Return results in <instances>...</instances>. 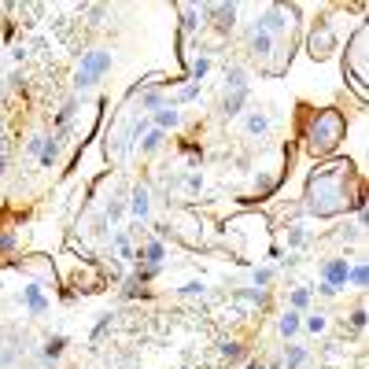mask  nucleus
I'll return each instance as SVG.
<instances>
[{
	"label": "nucleus",
	"instance_id": "obj_1",
	"mask_svg": "<svg viewBox=\"0 0 369 369\" xmlns=\"http://www.w3.org/2000/svg\"><path fill=\"white\" fill-rule=\"evenodd\" d=\"M351 163L347 159H336V163H321L314 166V174L307 178V196H303V207L318 218H328V215H340L347 210L351 200H347V184H351Z\"/></svg>",
	"mask_w": 369,
	"mask_h": 369
},
{
	"label": "nucleus",
	"instance_id": "obj_2",
	"mask_svg": "<svg viewBox=\"0 0 369 369\" xmlns=\"http://www.w3.org/2000/svg\"><path fill=\"white\" fill-rule=\"evenodd\" d=\"M344 129L347 126H344V115L340 111H318L310 122V133H307V148L314 155H328L340 140H344Z\"/></svg>",
	"mask_w": 369,
	"mask_h": 369
},
{
	"label": "nucleus",
	"instance_id": "obj_3",
	"mask_svg": "<svg viewBox=\"0 0 369 369\" xmlns=\"http://www.w3.org/2000/svg\"><path fill=\"white\" fill-rule=\"evenodd\" d=\"M111 48H92L82 56V63H78V71H74V92H89V89H96L103 82V74L111 71Z\"/></svg>",
	"mask_w": 369,
	"mask_h": 369
},
{
	"label": "nucleus",
	"instance_id": "obj_4",
	"mask_svg": "<svg viewBox=\"0 0 369 369\" xmlns=\"http://www.w3.org/2000/svg\"><path fill=\"white\" fill-rule=\"evenodd\" d=\"M366 45H369V30L359 26V34L351 37V52L344 59V74L351 78V85L359 89V96L366 100Z\"/></svg>",
	"mask_w": 369,
	"mask_h": 369
},
{
	"label": "nucleus",
	"instance_id": "obj_5",
	"mask_svg": "<svg viewBox=\"0 0 369 369\" xmlns=\"http://www.w3.org/2000/svg\"><path fill=\"white\" fill-rule=\"evenodd\" d=\"M307 48H310V56L314 59H328L336 52V30H333V22L328 19H318L310 26V37H307Z\"/></svg>",
	"mask_w": 369,
	"mask_h": 369
},
{
	"label": "nucleus",
	"instance_id": "obj_6",
	"mask_svg": "<svg viewBox=\"0 0 369 369\" xmlns=\"http://www.w3.org/2000/svg\"><path fill=\"white\" fill-rule=\"evenodd\" d=\"M347 273H351V259L347 255H328L321 262V284H328L333 292L347 288Z\"/></svg>",
	"mask_w": 369,
	"mask_h": 369
},
{
	"label": "nucleus",
	"instance_id": "obj_7",
	"mask_svg": "<svg viewBox=\"0 0 369 369\" xmlns=\"http://www.w3.org/2000/svg\"><path fill=\"white\" fill-rule=\"evenodd\" d=\"M270 129H273V115H270L266 108H247V111H244V133H247V137L266 140Z\"/></svg>",
	"mask_w": 369,
	"mask_h": 369
},
{
	"label": "nucleus",
	"instance_id": "obj_8",
	"mask_svg": "<svg viewBox=\"0 0 369 369\" xmlns=\"http://www.w3.org/2000/svg\"><path fill=\"white\" fill-rule=\"evenodd\" d=\"M126 210L137 218V226H140V222H148V218H152V189H148V184H133V189H129Z\"/></svg>",
	"mask_w": 369,
	"mask_h": 369
},
{
	"label": "nucleus",
	"instance_id": "obj_9",
	"mask_svg": "<svg viewBox=\"0 0 369 369\" xmlns=\"http://www.w3.org/2000/svg\"><path fill=\"white\" fill-rule=\"evenodd\" d=\"M22 307H26V314L30 318H41V314H48V296H45V288L37 284V281H30L22 288Z\"/></svg>",
	"mask_w": 369,
	"mask_h": 369
},
{
	"label": "nucleus",
	"instance_id": "obj_10",
	"mask_svg": "<svg viewBox=\"0 0 369 369\" xmlns=\"http://www.w3.org/2000/svg\"><path fill=\"white\" fill-rule=\"evenodd\" d=\"M163 262H166V244H163V236H152L137 252V266H159L163 270Z\"/></svg>",
	"mask_w": 369,
	"mask_h": 369
},
{
	"label": "nucleus",
	"instance_id": "obj_11",
	"mask_svg": "<svg viewBox=\"0 0 369 369\" xmlns=\"http://www.w3.org/2000/svg\"><path fill=\"white\" fill-rule=\"evenodd\" d=\"M152 118V126L155 129H163V133H170V129H181V122H184V111L181 108H174V103H166V108H159L155 115H148Z\"/></svg>",
	"mask_w": 369,
	"mask_h": 369
},
{
	"label": "nucleus",
	"instance_id": "obj_12",
	"mask_svg": "<svg viewBox=\"0 0 369 369\" xmlns=\"http://www.w3.org/2000/svg\"><path fill=\"white\" fill-rule=\"evenodd\" d=\"M252 100V89H236V92H226V96H222V103H218V115L222 118H236L244 111V103Z\"/></svg>",
	"mask_w": 369,
	"mask_h": 369
},
{
	"label": "nucleus",
	"instance_id": "obj_13",
	"mask_svg": "<svg viewBox=\"0 0 369 369\" xmlns=\"http://www.w3.org/2000/svg\"><path fill=\"white\" fill-rule=\"evenodd\" d=\"M303 333V314L299 310H284L281 318H277V336L281 340H292Z\"/></svg>",
	"mask_w": 369,
	"mask_h": 369
},
{
	"label": "nucleus",
	"instance_id": "obj_14",
	"mask_svg": "<svg viewBox=\"0 0 369 369\" xmlns=\"http://www.w3.org/2000/svg\"><path fill=\"white\" fill-rule=\"evenodd\" d=\"M310 362V351L303 347V344H288L284 347V359H281V369H303Z\"/></svg>",
	"mask_w": 369,
	"mask_h": 369
},
{
	"label": "nucleus",
	"instance_id": "obj_15",
	"mask_svg": "<svg viewBox=\"0 0 369 369\" xmlns=\"http://www.w3.org/2000/svg\"><path fill=\"white\" fill-rule=\"evenodd\" d=\"M163 144H166V133H163V129H155V126H152L148 133H144V137L137 140V152H140V155H155V152L163 148Z\"/></svg>",
	"mask_w": 369,
	"mask_h": 369
},
{
	"label": "nucleus",
	"instance_id": "obj_16",
	"mask_svg": "<svg viewBox=\"0 0 369 369\" xmlns=\"http://www.w3.org/2000/svg\"><path fill=\"white\" fill-rule=\"evenodd\" d=\"M63 347H67V336H48L45 347H41V366H56L59 354H63Z\"/></svg>",
	"mask_w": 369,
	"mask_h": 369
},
{
	"label": "nucleus",
	"instance_id": "obj_17",
	"mask_svg": "<svg viewBox=\"0 0 369 369\" xmlns=\"http://www.w3.org/2000/svg\"><path fill=\"white\" fill-rule=\"evenodd\" d=\"M207 74H210V56H207V52H200V56H189V82L200 85Z\"/></svg>",
	"mask_w": 369,
	"mask_h": 369
},
{
	"label": "nucleus",
	"instance_id": "obj_18",
	"mask_svg": "<svg viewBox=\"0 0 369 369\" xmlns=\"http://www.w3.org/2000/svg\"><path fill=\"white\" fill-rule=\"evenodd\" d=\"M59 140H63V133L45 137V148H41V155H37V163H41L45 170H48V166H56V159H59Z\"/></svg>",
	"mask_w": 369,
	"mask_h": 369
},
{
	"label": "nucleus",
	"instance_id": "obj_19",
	"mask_svg": "<svg viewBox=\"0 0 369 369\" xmlns=\"http://www.w3.org/2000/svg\"><path fill=\"white\" fill-rule=\"evenodd\" d=\"M303 328H307L310 336H325V333H328V314H321V310L303 314Z\"/></svg>",
	"mask_w": 369,
	"mask_h": 369
},
{
	"label": "nucleus",
	"instance_id": "obj_20",
	"mask_svg": "<svg viewBox=\"0 0 369 369\" xmlns=\"http://www.w3.org/2000/svg\"><path fill=\"white\" fill-rule=\"evenodd\" d=\"M310 299H314V292H310V284H299V288H292V296H288V310H307L310 307Z\"/></svg>",
	"mask_w": 369,
	"mask_h": 369
},
{
	"label": "nucleus",
	"instance_id": "obj_21",
	"mask_svg": "<svg viewBox=\"0 0 369 369\" xmlns=\"http://www.w3.org/2000/svg\"><path fill=\"white\" fill-rule=\"evenodd\" d=\"M347 284H351V288H359V292H366V284H369V266H366V262H351Z\"/></svg>",
	"mask_w": 369,
	"mask_h": 369
},
{
	"label": "nucleus",
	"instance_id": "obj_22",
	"mask_svg": "<svg viewBox=\"0 0 369 369\" xmlns=\"http://www.w3.org/2000/svg\"><path fill=\"white\" fill-rule=\"evenodd\" d=\"M236 89H247V71L244 67H226V92H236Z\"/></svg>",
	"mask_w": 369,
	"mask_h": 369
},
{
	"label": "nucleus",
	"instance_id": "obj_23",
	"mask_svg": "<svg viewBox=\"0 0 369 369\" xmlns=\"http://www.w3.org/2000/svg\"><path fill=\"white\" fill-rule=\"evenodd\" d=\"M196 96H200V85L196 82H189V85H181L174 96H170V103H174V108H181V103H192Z\"/></svg>",
	"mask_w": 369,
	"mask_h": 369
},
{
	"label": "nucleus",
	"instance_id": "obj_24",
	"mask_svg": "<svg viewBox=\"0 0 369 369\" xmlns=\"http://www.w3.org/2000/svg\"><path fill=\"white\" fill-rule=\"evenodd\" d=\"M218 354H222L226 362H244V347L233 344V340H222V344H218Z\"/></svg>",
	"mask_w": 369,
	"mask_h": 369
},
{
	"label": "nucleus",
	"instance_id": "obj_25",
	"mask_svg": "<svg viewBox=\"0 0 369 369\" xmlns=\"http://www.w3.org/2000/svg\"><path fill=\"white\" fill-rule=\"evenodd\" d=\"M178 296H184V299H203L207 296V281H184L178 288Z\"/></svg>",
	"mask_w": 369,
	"mask_h": 369
},
{
	"label": "nucleus",
	"instance_id": "obj_26",
	"mask_svg": "<svg viewBox=\"0 0 369 369\" xmlns=\"http://www.w3.org/2000/svg\"><path fill=\"white\" fill-rule=\"evenodd\" d=\"M74 111H78V96H71V100H67V103H63V108L56 111V126L63 129V126H67L71 118H74Z\"/></svg>",
	"mask_w": 369,
	"mask_h": 369
},
{
	"label": "nucleus",
	"instance_id": "obj_27",
	"mask_svg": "<svg viewBox=\"0 0 369 369\" xmlns=\"http://www.w3.org/2000/svg\"><path fill=\"white\" fill-rule=\"evenodd\" d=\"M270 281H273V270H270V266H255V270H252V288H262V292H266Z\"/></svg>",
	"mask_w": 369,
	"mask_h": 369
},
{
	"label": "nucleus",
	"instance_id": "obj_28",
	"mask_svg": "<svg viewBox=\"0 0 369 369\" xmlns=\"http://www.w3.org/2000/svg\"><path fill=\"white\" fill-rule=\"evenodd\" d=\"M181 184L189 196H200L203 192V174H181Z\"/></svg>",
	"mask_w": 369,
	"mask_h": 369
},
{
	"label": "nucleus",
	"instance_id": "obj_29",
	"mask_svg": "<svg viewBox=\"0 0 369 369\" xmlns=\"http://www.w3.org/2000/svg\"><path fill=\"white\" fill-rule=\"evenodd\" d=\"M122 215H126V200H108V203H103V218H108V222H118Z\"/></svg>",
	"mask_w": 369,
	"mask_h": 369
},
{
	"label": "nucleus",
	"instance_id": "obj_30",
	"mask_svg": "<svg viewBox=\"0 0 369 369\" xmlns=\"http://www.w3.org/2000/svg\"><path fill=\"white\" fill-rule=\"evenodd\" d=\"M236 299H247V303H262V299H266V292H262V288H240V292H236Z\"/></svg>",
	"mask_w": 369,
	"mask_h": 369
},
{
	"label": "nucleus",
	"instance_id": "obj_31",
	"mask_svg": "<svg viewBox=\"0 0 369 369\" xmlns=\"http://www.w3.org/2000/svg\"><path fill=\"white\" fill-rule=\"evenodd\" d=\"M111 328V314H100V321H96V328H92V340H100L103 333Z\"/></svg>",
	"mask_w": 369,
	"mask_h": 369
},
{
	"label": "nucleus",
	"instance_id": "obj_32",
	"mask_svg": "<svg viewBox=\"0 0 369 369\" xmlns=\"http://www.w3.org/2000/svg\"><path fill=\"white\" fill-rule=\"evenodd\" d=\"M41 148H45V137H30V140H26V152H30L34 159L41 155Z\"/></svg>",
	"mask_w": 369,
	"mask_h": 369
},
{
	"label": "nucleus",
	"instance_id": "obj_33",
	"mask_svg": "<svg viewBox=\"0 0 369 369\" xmlns=\"http://www.w3.org/2000/svg\"><path fill=\"white\" fill-rule=\"evenodd\" d=\"M15 244H19V236H15V233H0V252H11Z\"/></svg>",
	"mask_w": 369,
	"mask_h": 369
},
{
	"label": "nucleus",
	"instance_id": "obj_34",
	"mask_svg": "<svg viewBox=\"0 0 369 369\" xmlns=\"http://www.w3.org/2000/svg\"><path fill=\"white\" fill-rule=\"evenodd\" d=\"M351 328H359V333L366 328V307H359V310L351 314Z\"/></svg>",
	"mask_w": 369,
	"mask_h": 369
},
{
	"label": "nucleus",
	"instance_id": "obj_35",
	"mask_svg": "<svg viewBox=\"0 0 369 369\" xmlns=\"http://www.w3.org/2000/svg\"><path fill=\"white\" fill-rule=\"evenodd\" d=\"M103 15H108V8H100V4H92V8H89V19H96V22H100Z\"/></svg>",
	"mask_w": 369,
	"mask_h": 369
},
{
	"label": "nucleus",
	"instance_id": "obj_36",
	"mask_svg": "<svg viewBox=\"0 0 369 369\" xmlns=\"http://www.w3.org/2000/svg\"><path fill=\"white\" fill-rule=\"evenodd\" d=\"M0 174H4V159H0Z\"/></svg>",
	"mask_w": 369,
	"mask_h": 369
},
{
	"label": "nucleus",
	"instance_id": "obj_37",
	"mask_svg": "<svg viewBox=\"0 0 369 369\" xmlns=\"http://www.w3.org/2000/svg\"><path fill=\"white\" fill-rule=\"evenodd\" d=\"M247 369H259V366H247Z\"/></svg>",
	"mask_w": 369,
	"mask_h": 369
}]
</instances>
